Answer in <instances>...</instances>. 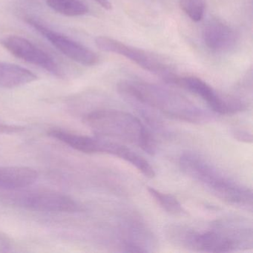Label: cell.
Masks as SVG:
<instances>
[{
	"label": "cell",
	"instance_id": "cell-13",
	"mask_svg": "<svg viewBox=\"0 0 253 253\" xmlns=\"http://www.w3.org/2000/svg\"><path fill=\"white\" fill-rule=\"evenodd\" d=\"M37 80V75L25 68L11 63H0V87L2 88H17Z\"/></svg>",
	"mask_w": 253,
	"mask_h": 253
},
{
	"label": "cell",
	"instance_id": "cell-10",
	"mask_svg": "<svg viewBox=\"0 0 253 253\" xmlns=\"http://www.w3.org/2000/svg\"><path fill=\"white\" fill-rule=\"evenodd\" d=\"M96 153L108 154L118 157L135 167L147 178H154L155 176V170L147 160L135 152L119 143H115L106 140L104 137H97Z\"/></svg>",
	"mask_w": 253,
	"mask_h": 253
},
{
	"label": "cell",
	"instance_id": "cell-3",
	"mask_svg": "<svg viewBox=\"0 0 253 253\" xmlns=\"http://www.w3.org/2000/svg\"><path fill=\"white\" fill-rule=\"evenodd\" d=\"M118 90L129 101L174 119L192 124H201L210 119L205 111L186 97L153 84L124 81L118 84Z\"/></svg>",
	"mask_w": 253,
	"mask_h": 253
},
{
	"label": "cell",
	"instance_id": "cell-18",
	"mask_svg": "<svg viewBox=\"0 0 253 253\" xmlns=\"http://www.w3.org/2000/svg\"><path fill=\"white\" fill-rule=\"evenodd\" d=\"M23 130H24V127L5 124L0 121V134H14V133L21 132Z\"/></svg>",
	"mask_w": 253,
	"mask_h": 253
},
{
	"label": "cell",
	"instance_id": "cell-12",
	"mask_svg": "<svg viewBox=\"0 0 253 253\" xmlns=\"http://www.w3.org/2000/svg\"><path fill=\"white\" fill-rule=\"evenodd\" d=\"M38 177V172L30 167H0V189L11 191L29 187Z\"/></svg>",
	"mask_w": 253,
	"mask_h": 253
},
{
	"label": "cell",
	"instance_id": "cell-5",
	"mask_svg": "<svg viewBox=\"0 0 253 253\" xmlns=\"http://www.w3.org/2000/svg\"><path fill=\"white\" fill-rule=\"evenodd\" d=\"M11 190L1 196L7 205L30 211L45 212L72 213L82 210L71 197L47 189Z\"/></svg>",
	"mask_w": 253,
	"mask_h": 253
},
{
	"label": "cell",
	"instance_id": "cell-20",
	"mask_svg": "<svg viewBox=\"0 0 253 253\" xmlns=\"http://www.w3.org/2000/svg\"><path fill=\"white\" fill-rule=\"evenodd\" d=\"M94 1H95L98 5H100L102 8H104V9L108 10V11L112 10V5L109 0H94Z\"/></svg>",
	"mask_w": 253,
	"mask_h": 253
},
{
	"label": "cell",
	"instance_id": "cell-19",
	"mask_svg": "<svg viewBox=\"0 0 253 253\" xmlns=\"http://www.w3.org/2000/svg\"><path fill=\"white\" fill-rule=\"evenodd\" d=\"M11 247L12 245L9 238L0 232V253L10 251Z\"/></svg>",
	"mask_w": 253,
	"mask_h": 253
},
{
	"label": "cell",
	"instance_id": "cell-4",
	"mask_svg": "<svg viewBox=\"0 0 253 253\" xmlns=\"http://www.w3.org/2000/svg\"><path fill=\"white\" fill-rule=\"evenodd\" d=\"M84 122L97 136L134 145L149 155L155 153L153 137L141 121L128 112L98 109L85 115Z\"/></svg>",
	"mask_w": 253,
	"mask_h": 253
},
{
	"label": "cell",
	"instance_id": "cell-6",
	"mask_svg": "<svg viewBox=\"0 0 253 253\" xmlns=\"http://www.w3.org/2000/svg\"><path fill=\"white\" fill-rule=\"evenodd\" d=\"M95 45L101 51L119 54L128 59L144 70L159 77L167 84H172L174 78L177 76L171 68L156 57L143 50L130 46L116 40L107 37H97Z\"/></svg>",
	"mask_w": 253,
	"mask_h": 253
},
{
	"label": "cell",
	"instance_id": "cell-14",
	"mask_svg": "<svg viewBox=\"0 0 253 253\" xmlns=\"http://www.w3.org/2000/svg\"><path fill=\"white\" fill-rule=\"evenodd\" d=\"M46 2L51 9L67 17H78L88 12V7L80 0H47Z\"/></svg>",
	"mask_w": 253,
	"mask_h": 253
},
{
	"label": "cell",
	"instance_id": "cell-16",
	"mask_svg": "<svg viewBox=\"0 0 253 253\" xmlns=\"http://www.w3.org/2000/svg\"><path fill=\"white\" fill-rule=\"evenodd\" d=\"M182 11L194 22L202 20L205 11V0H179Z\"/></svg>",
	"mask_w": 253,
	"mask_h": 253
},
{
	"label": "cell",
	"instance_id": "cell-9",
	"mask_svg": "<svg viewBox=\"0 0 253 253\" xmlns=\"http://www.w3.org/2000/svg\"><path fill=\"white\" fill-rule=\"evenodd\" d=\"M2 44L17 58L42 68L54 76L58 78L63 76L61 69L54 59L26 38L11 35L4 38Z\"/></svg>",
	"mask_w": 253,
	"mask_h": 253
},
{
	"label": "cell",
	"instance_id": "cell-8",
	"mask_svg": "<svg viewBox=\"0 0 253 253\" xmlns=\"http://www.w3.org/2000/svg\"><path fill=\"white\" fill-rule=\"evenodd\" d=\"M27 23L47 41H49L60 52L73 61L85 66H94L98 63V56L85 45L55 31L51 30L35 19H27Z\"/></svg>",
	"mask_w": 253,
	"mask_h": 253
},
{
	"label": "cell",
	"instance_id": "cell-11",
	"mask_svg": "<svg viewBox=\"0 0 253 253\" xmlns=\"http://www.w3.org/2000/svg\"><path fill=\"white\" fill-rule=\"evenodd\" d=\"M202 36L205 45L214 51H229L238 40L232 28L217 20H210L204 26Z\"/></svg>",
	"mask_w": 253,
	"mask_h": 253
},
{
	"label": "cell",
	"instance_id": "cell-2",
	"mask_svg": "<svg viewBox=\"0 0 253 253\" xmlns=\"http://www.w3.org/2000/svg\"><path fill=\"white\" fill-rule=\"evenodd\" d=\"M183 174L216 198L233 207L253 211V191L235 180L198 152H186L179 159Z\"/></svg>",
	"mask_w": 253,
	"mask_h": 253
},
{
	"label": "cell",
	"instance_id": "cell-17",
	"mask_svg": "<svg viewBox=\"0 0 253 253\" xmlns=\"http://www.w3.org/2000/svg\"><path fill=\"white\" fill-rule=\"evenodd\" d=\"M234 138L238 141L244 142L246 143H251L253 142V134L251 131L244 128H234L232 131Z\"/></svg>",
	"mask_w": 253,
	"mask_h": 253
},
{
	"label": "cell",
	"instance_id": "cell-15",
	"mask_svg": "<svg viewBox=\"0 0 253 253\" xmlns=\"http://www.w3.org/2000/svg\"><path fill=\"white\" fill-rule=\"evenodd\" d=\"M148 192L155 202L169 214L172 215H183L186 210L182 207L177 198L169 194L164 193L153 187L148 188Z\"/></svg>",
	"mask_w": 253,
	"mask_h": 253
},
{
	"label": "cell",
	"instance_id": "cell-7",
	"mask_svg": "<svg viewBox=\"0 0 253 253\" xmlns=\"http://www.w3.org/2000/svg\"><path fill=\"white\" fill-rule=\"evenodd\" d=\"M172 84L187 90L204 100L216 113L232 115L244 112L248 108V103L239 97L223 96L219 94L211 85L196 77L177 76Z\"/></svg>",
	"mask_w": 253,
	"mask_h": 253
},
{
	"label": "cell",
	"instance_id": "cell-1",
	"mask_svg": "<svg viewBox=\"0 0 253 253\" xmlns=\"http://www.w3.org/2000/svg\"><path fill=\"white\" fill-rule=\"evenodd\" d=\"M169 242L177 247L204 253H229L253 247V229L238 222H217L210 230H195L180 224L165 229Z\"/></svg>",
	"mask_w": 253,
	"mask_h": 253
}]
</instances>
